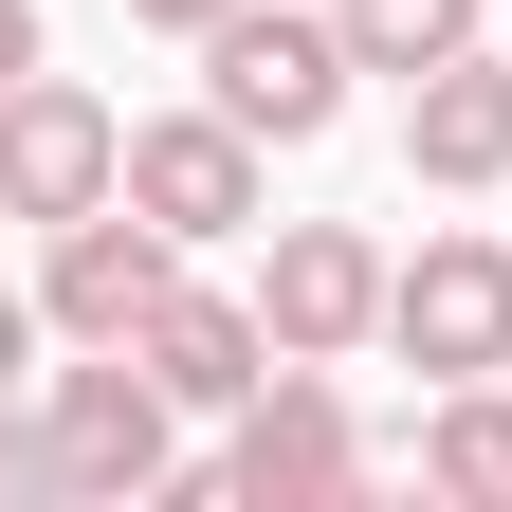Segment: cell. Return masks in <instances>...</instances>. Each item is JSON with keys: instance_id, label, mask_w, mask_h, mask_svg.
<instances>
[{"instance_id": "cell-2", "label": "cell", "mask_w": 512, "mask_h": 512, "mask_svg": "<svg viewBox=\"0 0 512 512\" xmlns=\"http://www.w3.org/2000/svg\"><path fill=\"white\" fill-rule=\"evenodd\" d=\"M348 74H366V55H348V19H293V0H238V19L202 37V92L256 128V147H311V128L348 110Z\"/></svg>"}, {"instance_id": "cell-13", "label": "cell", "mask_w": 512, "mask_h": 512, "mask_svg": "<svg viewBox=\"0 0 512 512\" xmlns=\"http://www.w3.org/2000/svg\"><path fill=\"white\" fill-rule=\"evenodd\" d=\"M37 494H74V476H55V421L0 403V512H37Z\"/></svg>"}, {"instance_id": "cell-7", "label": "cell", "mask_w": 512, "mask_h": 512, "mask_svg": "<svg viewBox=\"0 0 512 512\" xmlns=\"http://www.w3.org/2000/svg\"><path fill=\"white\" fill-rule=\"evenodd\" d=\"M348 476H366V439H348V403H330L311 366H275V384L238 403V439H220V494H238V512H311V494H348Z\"/></svg>"}, {"instance_id": "cell-4", "label": "cell", "mask_w": 512, "mask_h": 512, "mask_svg": "<svg viewBox=\"0 0 512 512\" xmlns=\"http://www.w3.org/2000/svg\"><path fill=\"white\" fill-rule=\"evenodd\" d=\"M384 348L439 366V384H494V366H512V238H421V256H384Z\"/></svg>"}, {"instance_id": "cell-1", "label": "cell", "mask_w": 512, "mask_h": 512, "mask_svg": "<svg viewBox=\"0 0 512 512\" xmlns=\"http://www.w3.org/2000/svg\"><path fill=\"white\" fill-rule=\"evenodd\" d=\"M37 421H55V476H74L92 512H128V494H183V384H165L147 348L55 366V384H37Z\"/></svg>"}, {"instance_id": "cell-12", "label": "cell", "mask_w": 512, "mask_h": 512, "mask_svg": "<svg viewBox=\"0 0 512 512\" xmlns=\"http://www.w3.org/2000/svg\"><path fill=\"white\" fill-rule=\"evenodd\" d=\"M366 74H439V55H476V0H330Z\"/></svg>"}, {"instance_id": "cell-6", "label": "cell", "mask_w": 512, "mask_h": 512, "mask_svg": "<svg viewBox=\"0 0 512 512\" xmlns=\"http://www.w3.org/2000/svg\"><path fill=\"white\" fill-rule=\"evenodd\" d=\"M128 202H147L183 256L202 238H256V128L202 92V110H165V128H128Z\"/></svg>"}, {"instance_id": "cell-16", "label": "cell", "mask_w": 512, "mask_h": 512, "mask_svg": "<svg viewBox=\"0 0 512 512\" xmlns=\"http://www.w3.org/2000/svg\"><path fill=\"white\" fill-rule=\"evenodd\" d=\"M37 74V0H0V92H19Z\"/></svg>"}, {"instance_id": "cell-14", "label": "cell", "mask_w": 512, "mask_h": 512, "mask_svg": "<svg viewBox=\"0 0 512 512\" xmlns=\"http://www.w3.org/2000/svg\"><path fill=\"white\" fill-rule=\"evenodd\" d=\"M37 330H55V311H37V293H0V403H19V366H37Z\"/></svg>"}, {"instance_id": "cell-10", "label": "cell", "mask_w": 512, "mask_h": 512, "mask_svg": "<svg viewBox=\"0 0 512 512\" xmlns=\"http://www.w3.org/2000/svg\"><path fill=\"white\" fill-rule=\"evenodd\" d=\"M403 165H421V183H512V55L403 74Z\"/></svg>"}, {"instance_id": "cell-15", "label": "cell", "mask_w": 512, "mask_h": 512, "mask_svg": "<svg viewBox=\"0 0 512 512\" xmlns=\"http://www.w3.org/2000/svg\"><path fill=\"white\" fill-rule=\"evenodd\" d=\"M128 19H147V37H220L238 0H128Z\"/></svg>"}, {"instance_id": "cell-3", "label": "cell", "mask_w": 512, "mask_h": 512, "mask_svg": "<svg viewBox=\"0 0 512 512\" xmlns=\"http://www.w3.org/2000/svg\"><path fill=\"white\" fill-rule=\"evenodd\" d=\"M92 202H128V110L74 74H19L0 92V220H92Z\"/></svg>"}, {"instance_id": "cell-9", "label": "cell", "mask_w": 512, "mask_h": 512, "mask_svg": "<svg viewBox=\"0 0 512 512\" xmlns=\"http://www.w3.org/2000/svg\"><path fill=\"white\" fill-rule=\"evenodd\" d=\"M128 348H147V366L183 384V421H238L256 384L293 366V348H275V311H238V293H165V311H147Z\"/></svg>"}, {"instance_id": "cell-8", "label": "cell", "mask_w": 512, "mask_h": 512, "mask_svg": "<svg viewBox=\"0 0 512 512\" xmlns=\"http://www.w3.org/2000/svg\"><path fill=\"white\" fill-rule=\"evenodd\" d=\"M256 311H275V348H293V366H348V348L384 330V256H366L348 220H275V275H256Z\"/></svg>"}, {"instance_id": "cell-5", "label": "cell", "mask_w": 512, "mask_h": 512, "mask_svg": "<svg viewBox=\"0 0 512 512\" xmlns=\"http://www.w3.org/2000/svg\"><path fill=\"white\" fill-rule=\"evenodd\" d=\"M165 293H183V238H165L147 202H92V220H55V275H37V311H55L74 348H128Z\"/></svg>"}, {"instance_id": "cell-11", "label": "cell", "mask_w": 512, "mask_h": 512, "mask_svg": "<svg viewBox=\"0 0 512 512\" xmlns=\"http://www.w3.org/2000/svg\"><path fill=\"white\" fill-rule=\"evenodd\" d=\"M421 494L512 512V403H494V384H439V421H421Z\"/></svg>"}]
</instances>
